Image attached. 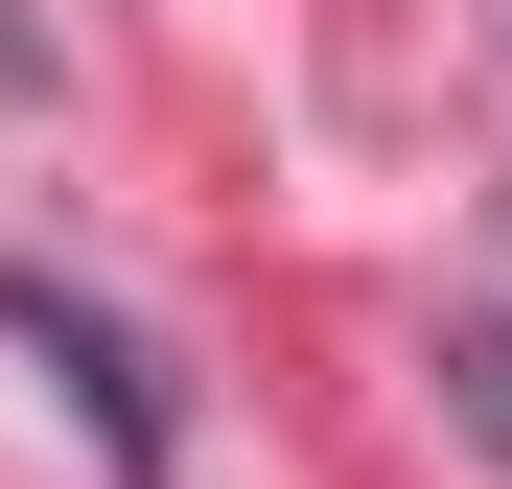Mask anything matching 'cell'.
I'll return each mask as SVG.
<instances>
[{"label":"cell","instance_id":"1","mask_svg":"<svg viewBox=\"0 0 512 489\" xmlns=\"http://www.w3.org/2000/svg\"><path fill=\"white\" fill-rule=\"evenodd\" d=\"M0 350H47V396L94 420V466H117V489H163V466H187V420H163V373H140V326H117V303L0 280Z\"/></svg>","mask_w":512,"mask_h":489}]
</instances>
